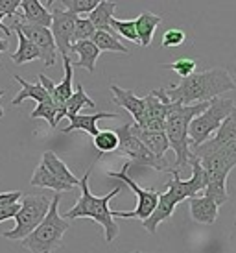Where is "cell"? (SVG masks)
Listing matches in <instances>:
<instances>
[{
    "mask_svg": "<svg viewBox=\"0 0 236 253\" xmlns=\"http://www.w3.org/2000/svg\"><path fill=\"white\" fill-rule=\"evenodd\" d=\"M235 87L236 84L231 72L223 67H214V69L194 72L190 76L183 78L177 85H170L164 91L170 102L190 106V104L218 98L223 92L235 91Z\"/></svg>",
    "mask_w": 236,
    "mask_h": 253,
    "instance_id": "6da1fadb",
    "label": "cell"
},
{
    "mask_svg": "<svg viewBox=\"0 0 236 253\" xmlns=\"http://www.w3.org/2000/svg\"><path fill=\"white\" fill-rule=\"evenodd\" d=\"M188 165H192V176L188 177V179H181V176H172V179L168 181L166 192H159V200H157L155 211L152 212V216L148 218V220L142 222V227L148 233L155 235L157 227L174 214L175 207L181 202L197 196V194H201L203 190H205V187H207V176H205L199 161L196 157H192V154H190Z\"/></svg>",
    "mask_w": 236,
    "mask_h": 253,
    "instance_id": "7a4b0ae2",
    "label": "cell"
},
{
    "mask_svg": "<svg viewBox=\"0 0 236 253\" xmlns=\"http://www.w3.org/2000/svg\"><path fill=\"white\" fill-rule=\"evenodd\" d=\"M90 172H92V170L89 169V172H85V176L79 179L81 196H79V200H78L76 205H74L72 209H69V211L65 212L63 218H65V220L90 218V220H94L96 224H100L104 227L105 242H113L115 239H118L120 227H118V224L115 222V218H113V209L109 207V204H111L113 198L124 190V187L118 185L111 192H107L105 196H94V194L90 192V187H89Z\"/></svg>",
    "mask_w": 236,
    "mask_h": 253,
    "instance_id": "3957f363",
    "label": "cell"
},
{
    "mask_svg": "<svg viewBox=\"0 0 236 253\" xmlns=\"http://www.w3.org/2000/svg\"><path fill=\"white\" fill-rule=\"evenodd\" d=\"M208 106V102H197L190 106H181L177 102H172V107L164 120V133L168 137L170 148L175 152L174 174L172 176H181V172L188 167L190 161V141H188V126L196 115Z\"/></svg>",
    "mask_w": 236,
    "mask_h": 253,
    "instance_id": "277c9868",
    "label": "cell"
},
{
    "mask_svg": "<svg viewBox=\"0 0 236 253\" xmlns=\"http://www.w3.org/2000/svg\"><path fill=\"white\" fill-rule=\"evenodd\" d=\"M59 202L61 194L57 192L56 196L50 200V207L46 216L34 231L30 233L26 239H22V248L30 250L32 253H54L63 244V237L69 231V220L59 214Z\"/></svg>",
    "mask_w": 236,
    "mask_h": 253,
    "instance_id": "5b68a950",
    "label": "cell"
},
{
    "mask_svg": "<svg viewBox=\"0 0 236 253\" xmlns=\"http://www.w3.org/2000/svg\"><path fill=\"white\" fill-rule=\"evenodd\" d=\"M235 102L227 98H212L208 100V106L203 109L199 115H196L190 126H188V141H190V150L199 146L203 142L210 139L216 129L222 126V122L231 115L235 109Z\"/></svg>",
    "mask_w": 236,
    "mask_h": 253,
    "instance_id": "8992f818",
    "label": "cell"
},
{
    "mask_svg": "<svg viewBox=\"0 0 236 253\" xmlns=\"http://www.w3.org/2000/svg\"><path fill=\"white\" fill-rule=\"evenodd\" d=\"M118 135V148L117 152L129 159V163L140 165V167H148L157 172H166V174H174V165L168 161L166 157H159V155L152 154L142 142L131 133L129 129V122L115 129Z\"/></svg>",
    "mask_w": 236,
    "mask_h": 253,
    "instance_id": "52a82bcc",
    "label": "cell"
},
{
    "mask_svg": "<svg viewBox=\"0 0 236 253\" xmlns=\"http://www.w3.org/2000/svg\"><path fill=\"white\" fill-rule=\"evenodd\" d=\"M21 200L22 202H19L21 209L15 214V227L2 233V237L7 240L26 239L48 212L50 200L42 194H22Z\"/></svg>",
    "mask_w": 236,
    "mask_h": 253,
    "instance_id": "ba28073f",
    "label": "cell"
},
{
    "mask_svg": "<svg viewBox=\"0 0 236 253\" xmlns=\"http://www.w3.org/2000/svg\"><path fill=\"white\" fill-rule=\"evenodd\" d=\"M129 167H131V163L127 161V163H124L122 170H118V172H107V176L120 179L124 185H127V187L133 190V194H137V207H135L133 211H113V218H135V220L144 222V220H148V218L152 216V212L155 211V207H157L159 190L142 189V187H139V185L129 177V174H127V172H129Z\"/></svg>",
    "mask_w": 236,
    "mask_h": 253,
    "instance_id": "9c48e42d",
    "label": "cell"
},
{
    "mask_svg": "<svg viewBox=\"0 0 236 253\" xmlns=\"http://www.w3.org/2000/svg\"><path fill=\"white\" fill-rule=\"evenodd\" d=\"M9 30L21 32L22 36L26 37L35 48L39 50V54H41L39 59H42L44 67H54V65H56L57 48H56V42H54V37H52L50 28L37 26V24H28V22H22V21H15Z\"/></svg>",
    "mask_w": 236,
    "mask_h": 253,
    "instance_id": "30bf717a",
    "label": "cell"
},
{
    "mask_svg": "<svg viewBox=\"0 0 236 253\" xmlns=\"http://www.w3.org/2000/svg\"><path fill=\"white\" fill-rule=\"evenodd\" d=\"M197 148V146H196ZM203 150L218 152L229 157L231 161L236 163V107L231 111V115L222 122V126L216 129V135L199 144Z\"/></svg>",
    "mask_w": 236,
    "mask_h": 253,
    "instance_id": "8fae6325",
    "label": "cell"
},
{
    "mask_svg": "<svg viewBox=\"0 0 236 253\" xmlns=\"http://www.w3.org/2000/svg\"><path fill=\"white\" fill-rule=\"evenodd\" d=\"M144 100H146V113H144V120H142L140 127L164 129V120H166V115L172 107V102L166 96V91L164 89L150 91L148 96H144Z\"/></svg>",
    "mask_w": 236,
    "mask_h": 253,
    "instance_id": "7c38bea8",
    "label": "cell"
},
{
    "mask_svg": "<svg viewBox=\"0 0 236 253\" xmlns=\"http://www.w3.org/2000/svg\"><path fill=\"white\" fill-rule=\"evenodd\" d=\"M76 19H78V15L70 13V11H65V9H59V7H56V9L52 11L50 32H52V37H54L57 52H59L63 57L69 56V52H70Z\"/></svg>",
    "mask_w": 236,
    "mask_h": 253,
    "instance_id": "4fadbf2b",
    "label": "cell"
},
{
    "mask_svg": "<svg viewBox=\"0 0 236 253\" xmlns=\"http://www.w3.org/2000/svg\"><path fill=\"white\" fill-rule=\"evenodd\" d=\"M63 67H65V78H63L61 84H54L46 74H39V84L48 91L52 102L56 104L59 109L63 107V104L72 96L74 87H72V76H74V67H72V59L69 56L63 57ZM59 113V111H57Z\"/></svg>",
    "mask_w": 236,
    "mask_h": 253,
    "instance_id": "5bb4252c",
    "label": "cell"
},
{
    "mask_svg": "<svg viewBox=\"0 0 236 253\" xmlns=\"http://www.w3.org/2000/svg\"><path fill=\"white\" fill-rule=\"evenodd\" d=\"M129 129L152 154L159 155V157H166V152L170 150V142H168L164 129H146V127L137 126L135 122H129Z\"/></svg>",
    "mask_w": 236,
    "mask_h": 253,
    "instance_id": "9a60e30c",
    "label": "cell"
},
{
    "mask_svg": "<svg viewBox=\"0 0 236 253\" xmlns=\"http://www.w3.org/2000/svg\"><path fill=\"white\" fill-rule=\"evenodd\" d=\"M111 92H113L115 104L124 107L125 111L133 117V122L140 126L142 120H144V113H146V100L135 96L131 91L122 89V87H118V85H111Z\"/></svg>",
    "mask_w": 236,
    "mask_h": 253,
    "instance_id": "2e32d148",
    "label": "cell"
},
{
    "mask_svg": "<svg viewBox=\"0 0 236 253\" xmlns=\"http://www.w3.org/2000/svg\"><path fill=\"white\" fill-rule=\"evenodd\" d=\"M218 207L214 200L208 196H194L188 198V209H190V216L194 222L201 225H212L218 218Z\"/></svg>",
    "mask_w": 236,
    "mask_h": 253,
    "instance_id": "e0dca14e",
    "label": "cell"
},
{
    "mask_svg": "<svg viewBox=\"0 0 236 253\" xmlns=\"http://www.w3.org/2000/svg\"><path fill=\"white\" fill-rule=\"evenodd\" d=\"M118 115L117 113H109V111H100V113H94V115H81V113H78L74 117H70V124L67 127H63V133H72V131H85V133H89L90 137H94V135L100 131L98 129V120L102 119H117Z\"/></svg>",
    "mask_w": 236,
    "mask_h": 253,
    "instance_id": "ac0fdd59",
    "label": "cell"
},
{
    "mask_svg": "<svg viewBox=\"0 0 236 253\" xmlns=\"http://www.w3.org/2000/svg\"><path fill=\"white\" fill-rule=\"evenodd\" d=\"M83 107H90V109H96V102L90 98L89 94L85 92L83 85L78 84L76 85V91L72 92V96H70L65 104H63V107L59 109V113H57V122L61 119H70V117H74V115H78V113L81 111Z\"/></svg>",
    "mask_w": 236,
    "mask_h": 253,
    "instance_id": "d6986e66",
    "label": "cell"
},
{
    "mask_svg": "<svg viewBox=\"0 0 236 253\" xmlns=\"http://www.w3.org/2000/svg\"><path fill=\"white\" fill-rule=\"evenodd\" d=\"M19 7L22 9L21 13L22 22L50 28V24H52V13L42 6L41 0H21V6Z\"/></svg>",
    "mask_w": 236,
    "mask_h": 253,
    "instance_id": "ffe728a7",
    "label": "cell"
},
{
    "mask_svg": "<svg viewBox=\"0 0 236 253\" xmlns=\"http://www.w3.org/2000/svg\"><path fill=\"white\" fill-rule=\"evenodd\" d=\"M70 52H76L78 61H72V67H81L90 74L96 71V59L100 56V50L94 42L90 41H78L70 44Z\"/></svg>",
    "mask_w": 236,
    "mask_h": 253,
    "instance_id": "44dd1931",
    "label": "cell"
},
{
    "mask_svg": "<svg viewBox=\"0 0 236 253\" xmlns=\"http://www.w3.org/2000/svg\"><path fill=\"white\" fill-rule=\"evenodd\" d=\"M162 22V15L152 13V11H142L135 19V28H137V37H139L140 46H150L155 36V30Z\"/></svg>",
    "mask_w": 236,
    "mask_h": 253,
    "instance_id": "7402d4cb",
    "label": "cell"
},
{
    "mask_svg": "<svg viewBox=\"0 0 236 253\" xmlns=\"http://www.w3.org/2000/svg\"><path fill=\"white\" fill-rule=\"evenodd\" d=\"M13 80L21 85V91L17 92V96L13 98L11 106H21L24 100H35L37 104H42V102H52L48 91H46L41 84H30V82H26V80H22L19 74H15Z\"/></svg>",
    "mask_w": 236,
    "mask_h": 253,
    "instance_id": "603a6c76",
    "label": "cell"
},
{
    "mask_svg": "<svg viewBox=\"0 0 236 253\" xmlns=\"http://www.w3.org/2000/svg\"><path fill=\"white\" fill-rule=\"evenodd\" d=\"M41 163L46 167V170H48L50 174L56 177V179L67 183V185L74 187V189L79 187V179L70 172L69 167H67V165H65V163H63L61 159L54 154V152H44V154H42Z\"/></svg>",
    "mask_w": 236,
    "mask_h": 253,
    "instance_id": "cb8c5ba5",
    "label": "cell"
},
{
    "mask_svg": "<svg viewBox=\"0 0 236 253\" xmlns=\"http://www.w3.org/2000/svg\"><path fill=\"white\" fill-rule=\"evenodd\" d=\"M117 2H109V0H102L92 11L89 13V19L92 22V26L96 30H102V32H109V34H115L111 30V19L115 17V11H117ZM117 36V34H115Z\"/></svg>",
    "mask_w": 236,
    "mask_h": 253,
    "instance_id": "d4e9b609",
    "label": "cell"
},
{
    "mask_svg": "<svg viewBox=\"0 0 236 253\" xmlns=\"http://www.w3.org/2000/svg\"><path fill=\"white\" fill-rule=\"evenodd\" d=\"M30 185H32V187H41V189H52V190H56V192H59V194H61V192L74 190V187H70L67 183L56 179V177L46 170V167H44L42 163H39L37 169L34 170L32 179H30Z\"/></svg>",
    "mask_w": 236,
    "mask_h": 253,
    "instance_id": "484cf974",
    "label": "cell"
},
{
    "mask_svg": "<svg viewBox=\"0 0 236 253\" xmlns=\"http://www.w3.org/2000/svg\"><path fill=\"white\" fill-rule=\"evenodd\" d=\"M90 41L96 44L100 52H120V54H129V48L125 46L124 42L118 41V37L115 36V34H109V32L96 30Z\"/></svg>",
    "mask_w": 236,
    "mask_h": 253,
    "instance_id": "4316f807",
    "label": "cell"
},
{
    "mask_svg": "<svg viewBox=\"0 0 236 253\" xmlns=\"http://www.w3.org/2000/svg\"><path fill=\"white\" fill-rule=\"evenodd\" d=\"M15 34H17V39H19V46H17V50L11 54V61H13L15 65L30 63V61H34V59H39V57H41L39 50L35 48L34 44L22 36L21 32H15Z\"/></svg>",
    "mask_w": 236,
    "mask_h": 253,
    "instance_id": "83f0119b",
    "label": "cell"
},
{
    "mask_svg": "<svg viewBox=\"0 0 236 253\" xmlns=\"http://www.w3.org/2000/svg\"><path fill=\"white\" fill-rule=\"evenodd\" d=\"M92 142L100 154H111V152H117L118 148V135L115 129H104L92 137Z\"/></svg>",
    "mask_w": 236,
    "mask_h": 253,
    "instance_id": "f1b7e54d",
    "label": "cell"
},
{
    "mask_svg": "<svg viewBox=\"0 0 236 253\" xmlns=\"http://www.w3.org/2000/svg\"><path fill=\"white\" fill-rule=\"evenodd\" d=\"M57 111H59V107L54 102H42V104L35 106L34 111L30 113V117L32 119H44L50 127H57Z\"/></svg>",
    "mask_w": 236,
    "mask_h": 253,
    "instance_id": "f546056e",
    "label": "cell"
},
{
    "mask_svg": "<svg viewBox=\"0 0 236 253\" xmlns=\"http://www.w3.org/2000/svg\"><path fill=\"white\" fill-rule=\"evenodd\" d=\"M111 30L117 34V36H122L124 39L131 42H139V37H137V28H135V21H120V19H111Z\"/></svg>",
    "mask_w": 236,
    "mask_h": 253,
    "instance_id": "4dcf8cb0",
    "label": "cell"
},
{
    "mask_svg": "<svg viewBox=\"0 0 236 253\" xmlns=\"http://www.w3.org/2000/svg\"><path fill=\"white\" fill-rule=\"evenodd\" d=\"M96 28L92 26V22L87 19V17H78L76 22H74V34H72V42L78 41H89L92 39Z\"/></svg>",
    "mask_w": 236,
    "mask_h": 253,
    "instance_id": "1f68e13d",
    "label": "cell"
},
{
    "mask_svg": "<svg viewBox=\"0 0 236 253\" xmlns=\"http://www.w3.org/2000/svg\"><path fill=\"white\" fill-rule=\"evenodd\" d=\"M100 2H102V0H61L63 9H65V11H70V13H74V15L90 13Z\"/></svg>",
    "mask_w": 236,
    "mask_h": 253,
    "instance_id": "d6a6232c",
    "label": "cell"
},
{
    "mask_svg": "<svg viewBox=\"0 0 236 253\" xmlns=\"http://www.w3.org/2000/svg\"><path fill=\"white\" fill-rule=\"evenodd\" d=\"M164 69H172V71L177 72V76L183 78L190 76V74H194L196 72V59H190V57H183V59H177L174 63H168V65H162Z\"/></svg>",
    "mask_w": 236,
    "mask_h": 253,
    "instance_id": "836d02e7",
    "label": "cell"
},
{
    "mask_svg": "<svg viewBox=\"0 0 236 253\" xmlns=\"http://www.w3.org/2000/svg\"><path fill=\"white\" fill-rule=\"evenodd\" d=\"M187 39V34L183 32V30H166L164 32V36H162V41H160V46L162 48H174V46H181L183 42Z\"/></svg>",
    "mask_w": 236,
    "mask_h": 253,
    "instance_id": "e575fe53",
    "label": "cell"
},
{
    "mask_svg": "<svg viewBox=\"0 0 236 253\" xmlns=\"http://www.w3.org/2000/svg\"><path fill=\"white\" fill-rule=\"evenodd\" d=\"M22 194H24V192H21V190L0 192V209H2V207H7V205H11V204H17V202H21Z\"/></svg>",
    "mask_w": 236,
    "mask_h": 253,
    "instance_id": "d590c367",
    "label": "cell"
},
{
    "mask_svg": "<svg viewBox=\"0 0 236 253\" xmlns=\"http://www.w3.org/2000/svg\"><path fill=\"white\" fill-rule=\"evenodd\" d=\"M21 0H0V15H17Z\"/></svg>",
    "mask_w": 236,
    "mask_h": 253,
    "instance_id": "8d00e7d4",
    "label": "cell"
},
{
    "mask_svg": "<svg viewBox=\"0 0 236 253\" xmlns=\"http://www.w3.org/2000/svg\"><path fill=\"white\" fill-rule=\"evenodd\" d=\"M19 209H21V204H19V202H17V204L7 205V207H2V209H0V224H2L4 220L15 218V214L19 212Z\"/></svg>",
    "mask_w": 236,
    "mask_h": 253,
    "instance_id": "74e56055",
    "label": "cell"
},
{
    "mask_svg": "<svg viewBox=\"0 0 236 253\" xmlns=\"http://www.w3.org/2000/svg\"><path fill=\"white\" fill-rule=\"evenodd\" d=\"M6 15H0V30L4 32V36H6V39H9L11 37V30L7 28V26H4V22H2V19H4ZM0 52H7V41H4V39H0Z\"/></svg>",
    "mask_w": 236,
    "mask_h": 253,
    "instance_id": "f35d334b",
    "label": "cell"
},
{
    "mask_svg": "<svg viewBox=\"0 0 236 253\" xmlns=\"http://www.w3.org/2000/svg\"><path fill=\"white\" fill-rule=\"evenodd\" d=\"M4 94H6V91H4V89H0V98H2ZM2 117H4V109H2V106H0V119H2Z\"/></svg>",
    "mask_w": 236,
    "mask_h": 253,
    "instance_id": "ab89813d",
    "label": "cell"
},
{
    "mask_svg": "<svg viewBox=\"0 0 236 253\" xmlns=\"http://www.w3.org/2000/svg\"><path fill=\"white\" fill-rule=\"evenodd\" d=\"M54 4H56V0H46V6L48 7H52Z\"/></svg>",
    "mask_w": 236,
    "mask_h": 253,
    "instance_id": "60d3db41",
    "label": "cell"
},
{
    "mask_svg": "<svg viewBox=\"0 0 236 253\" xmlns=\"http://www.w3.org/2000/svg\"><path fill=\"white\" fill-rule=\"evenodd\" d=\"M133 253H144V252H133Z\"/></svg>",
    "mask_w": 236,
    "mask_h": 253,
    "instance_id": "b9f144b4",
    "label": "cell"
}]
</instances>
